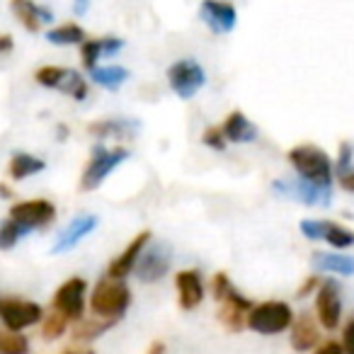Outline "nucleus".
<instances>
[{
	"mask_svg": "<svg viewBox=\"0 0 354 354\" xmlns=\"http://www.w3.org/2000/svg\"><path fill=\"white\" fill-rule=\"evenodd\" d=\"M221 131H223V136H226V141H231V143H252L257 138V127L241 112V109H236V112H231L223 119Z\"/></svg>",
	"mask_w": 354,
	"mask_h": 354,
	"instance_id": "21",
	"label": "nucleus"
},
{
	"mask_svg": "<svg viewBox=\"0 0 354 354\" xmlns=\"http://www.w3.org/2000/svg\"><path fill=\"white\" fill-rule=\"evenodd\" d=\"M15 49V41H12L10 35H0V56L3 54H10Z\"/></svg>",
	"mask_w": 354,
	"mask_h": 354,
	"instance_id": "40",
	"label": "nucleus"
},
{
	"mask_svg": "<svg viewBox=\"0 0 354 354\" xmlns=\"http://www.w3.org/2000/svg\"><path fill=\"white\" fill-rule=\"evenodd\" d=\"M68 325H71V320L66 318V315H61L59 310L51 308L49 313H44V318H41V335H44V339L54 342V339L64 337Z\"/></svg>",
	"mask_w": 354,
	"mask_h": 354,
	"instance_id": "28",
	"label": "nucleus"
},
{
	"mask_svg": "<svg viewBox=\"0 0 354 354\" xmlns=\"http://www.w3.org/2000/svg\"><path fill=\"white\" fill-rule=\"evenodd\" d=\"M172 265V248L167 243L158 241V243H148L143 255L138 257V265H136V277L141 284H156L160 281L162 277L170 272Z\"/></svg>",
	"mask_w": 354,
	"mask_h": 354,
	"instance_id": "9",
	"label": "nucleus"
},
{
	"mask_svg": "<svg viewBox=\"0 0 354 354\" xmlns=\"http://www.w3.org/2000/svg\"><path fill=\"white\" fill-rule=\"evenodd\" d=\"M175 289H177V304L183 310H194L202 306L204 301V279L199 270H183L175 277Z\"/></svg>",
	"mask_w": 354,
	"mask_h": 354,
	"instance_id": "16",
	"label": "nucleus"
},
{
	"mask_svg": "<svg viewBox=\"0 0 354 354\" xmlns=\"http://www.w3.org/2000/svg\"><path fill=\"white\" fill-rule=\"evenodd\" d=\"M10 218L25 226L27 231L46 228L56 221V207L49 199H25V202H17L10 209Z\"/></svg>",
	"mask_w": 354,
	"mask_h": 354,
	"instance_id": "13",
	"label": "nucleus"
},
{
	"mask_svg": "<svg viewBox=\"0 0 354 354\" xmlns=\"http://www.w3.org/2000/svg\"><path fill=\"white\" fill-rule=\"evenodd\" d=\"M310 265L318 272H325V274H339V277L354 274V257L342 255V252H313Z\"/></svg>",
	"mask_w": 354,
	"mask_h": 354,
	"instance_id": "22",
	"label": "nucleus"
},
{
	"mask_svg": "<svg viewBox=\"0 0 354 354\" xmlns=\"http://www.w3.org/2000/svg\"><path fill=\"white\" fill-rule=\"evenodd\" d=\"M32 344L30 337L22 333H10V330H0V354H30Z\"/></svg>",
	"mask_w": 354,
	"mask_h": 354,
	"instance_id": "29",
	"label": "nucleus"
},
{
	"mask_svg": "<svg viewBox=\"0 0 354 354\" xmlns=\"http://www.w3.org/2000/svg\"><path fill=\"white\" fill-rule=\"evenodd\" d=\"M85 294H88V281L83 277H71L54 291L51 308L66 315L71 323H78L85 318Z\"/></svg>",
	"mask_w": 354,
	"mask_h": 354,
	"instance_id": "8",
	"label": "nucleus"
},
{
	"mask_svg": "<svg viewBox=\"0 0 354 354\" xmlns=\"http://www.w3.org/2000/svg\"><path fill=\"white\" fill-rule=\"evenodd\" d=\"M59 138H68V127H59Z\"/></svg>",
	"mask_w": 354,
	"mask_h": 354,
	"instance_id": "45",
	"label": "nucleus"
},
{
	"mask_svg": "<svg viewBox=\"0 0 354 354\" xmlns=\"http://www.w3.org/2000/svg\"><path fill=\"white\" fill-rule=\"evenodd\" d=\"M95 228H97V216H93V214H80V216H75L73 221L56 236L54 245H51V252L59 255V252L73 250V248L78 245L83 238H88Z\"/></svg>",
	"mask_w": 354,
	"mask_h": 354,
	"instance_id": "17",
	"label": "nucleus"
},
{
	"mask_svg": "<svg viewBox=\"0 0 354 354\" xmlns=\"http://www.w3.org/2000/svg\"><path fill=\"white\" fill-rule=\"evenodd\" d=\"M299 231L308 241H323L337 250H347L354 245V231H349L337 221H328V218H304L299 223Z\"/></svg>",
	"mask_w": 354,
	"mask_h": 354,
	"instance_id": "11",
	"label": "nucleus"
},
{
	"mask_svg": "<svg viewBox=\"0 0 354 354\" xmlns=\"http://www.w3.org/2000/svg\"><path fill=\"white\" fill-rule=\"evenodd\" d=\"M337 183H339V187H342L344 192L354 194V167H352V170H347V172H342V175H337Z\"/></svg>",
	"mask_w": 354,
	"mask_h": 354,
	"instance_id": "39",
	"label": "nucleus"
},
{
	"mask_svg": "<svg viewBox=\"0 0 354 354\" xmlns=\"http://www.w3.org/2000/svg\"><path fill=\"white\" fill-rule=\"evenodd\" d=\"M44 318V308L37 301L20 299V296H8L0 301V320L10 333H25L32 325H39Z\"/></svg>",
	"mask_w": 354,
	"mask_h": 354,
	"instance_id": "5",
	"label": "nucleus"
},
{
	"mask_svg": "<svg viewBox=\"0 0 354 354\" xmlns=\"http://www.w3.org/2000/svg\"><path fill=\"white\" fill-rule=\"evenodd\" d=\"M56 90L66 93L68 97L78 100V102H83V100L90 95L88 80H85L83 75H80L78 71H73V68H64V75H61V80H59V85H56Z\"/></svg>",
	"mask_w": 354,
	"mask_h": 354,
	"instance_id": "27",
	"label": "nucleus"
},
{
	"mask_svg": "<svg viewBox=\"0 0 354 354\" xmlns=\"http://www.w3.org/2000/svg\"><path fill=\"white\" fill-rule=\"evenodd\" d=\"M46 41L56 46H73V44H83L85 41V30L75 22H66L59 25L54 30L46 32Z\"/></svg>",
	"mask_w": 354,
	"mask_h": 354,
	"instance_id": "26",
	"label": "nucleus"
},
{
	"mask_svg": "<svg viewBox=\"0 0 354 354\" xmlns=\"http://www.w3.org/2000/svg\"><path fill=\"white\" fill-rule=\"evenodd\" d=\"M342 347L344 354H354V318L342 328Z\"/></svg>",
	"mask_w": 354,
	"mask_h": 354,
	"instance_id": "38",
	"label": "nucleus"
},
{
	"mask_svg": "<svg viewBox=\"0 0 354 354\" xmlns=\"http://www.w3.org/2000/svg\"><path fill=\"white\" fill-rule=\"evenodd\" d=\"M0 301H3V299H0Z\"/></svg>",
	"mask_w": 354,
	"mask_h": 354,
	"instance_id": "46",
	"label": "nucleus"
},
{
	"mask_svg": "<svg viewBox=\"0 0 354 354\" xmlns=\"http://www.w3.org/2000/svg\"><path fill=\"white\" fill-rule=\"evenodd\" d=\"M313 354H344V347L337 339H325V342H320L318 347L313 349Z\"/></svg>",
	"mask_w": 354,
	"mask_h": 354,
	"instance_id": "37",
	"label": "nucleus"
},
{
	"mask_svg": "<svg viewBox=\"0 0 354 354\" xmlns=\"http://www.w3.org/2000/svg\"><path fill=\"white\" fill-rule=\"evenodd\" d=\"M100 46H102V56L107 59V56H114L124 49V41L119 39V37H102V39H100Z\"/></svg>",
	"mask_w": 354,
	"mask_h": 354,
	"instance_id": "35",
	"label": "nucleus"
},
{
	"mask_svg": "<svg viewBox=\"0 0 354 354\" xmlns=\"http://www.w3.org/2000/svg\"><path fill=\"white\" fill-rule=\"evenodd\" d=\"M12 197V189L8 185H0V199H10Z\"/></svg>",
	"mask_w": 354,
	"mask_h": 354,
	"instance_id": "43",
	"label": "nucleus"
},
{
	"mask_svg": "<svg viewBox=\"0 0 354 354\" xmlns=\"http://www.w3.org/2000/svg\"><path fill=\"white\" fill-rule=\"evenodd\" d=\"M216 304H218V323H221L228 333H241V330H245L248 313H250L252 306H255L245 294H241L236 286H231Z\"/></svg>",
	"mask_w": 354,
	"mask_h": 354,
	"instance_id": "12",
	"label": "nucleus"
},
{
	"mask_svg": "<svg viewBox=\"0 0 354 354\" xmlns=\"http://www.w3.org/2000/svg\"><path fill=\"white\" fill-rule=\"evenodd\" d=\"M141 129V122L129 117H109V119H100V122H93L88 127V131L93 133L95 138H117V141H129L133 138Z\"/></svg>",
	"mask_w": 354,
	"mask_h": 354,
	"instance_id": "19",
	"label": "nucleus"
},
{
	"mask_svg": "<svg viewBox=\"0 0 354 354\" xmlns=\"http://www.w3.org/2000/svg\"><path fill=\"white\" fill-rule=\"evenodd\" d=\"M88 10H90V0H75V3H73V12L78 17H83Z\"/></svg>",
	"mask_w": 354,
	"mask_h": 354,
	"instance_id": "42",
	"label": "nucleus"
},
{
	"mask_svg": "<svg viewBox=\"0 0 354 354\" xmlns=\"http://www.w3.org/2000/svg\"><path fill=\"white\" fill-rule=\"evenodd\" d=\"M146 354H167V344L162 342V339H153V342L148 344Z\"/></svg>",
	"mask_w": 354,
	"mask_h": 354,
	"instance_id": "41",
	"label": "nucleus"
},
{
	"mask_svg": "<svg viewBox=\"0 0 354 354\" xmlns=\"http://www.w3.org/2000/svg\"><path fill=\"white\" fill-rule=\"evenodd\" d=\"M199 20L214 35H228L238 25V10L233 3H226V0H204L199 6Z\"/></svg>",
	"mask_w": 354,
	"mask_h": 354,
	"instance_id": "14",
	"label": "nucleus"
},
{
	"mask_svg": "<svg viewBox=\"0 0 354 354\" xmlns=\"http://www.w3.org/2000/svg\"><path fill=\"white\" fill-rule=\"evenodd\" d=\"M127 158H129L127 148H122V146L104 148L102 143H97V146L93 148V153H90V160H88V165H85L83 175H80V189H83V192L97 189L109 177V172L117 165H122Z\"/></svg>",
	"mask_w": 354,
	"mask_h": 354,
	"instance_id": "4",
	"label": "nucleus"
},
{
	"mask_svg": "<svg viewBox=\"0 0 354 354\" xmlns=\"http://www.w3.org/2000/svg\"><path fill=\"white\" fill-rule=\"evenodd\" d=\"M272 192L277 197L294 199L306 207H328L333 202V187H323V185L308 183V180H274L272 183Z\"/></svg>",
	"mask_w": 354,
	"mask_h": 354,
	"instance_id": "6",
	"label": "nucleus"
},
{
	"mask_svg": "<svg viewBox=\"0 0 354 354\" xmlns=\"http://www.w3.org/2000/svg\"><path fill=\"white\" fill-rule=\"evenodd\" d=\"M352 162H354V143L342 141L337 148V160H335V177L352 170Z\"/></svg>",
	"mask_w": 354,
	"mask_h": 354,
	"instance_id": "33",
	"label": "nucleus"
},
{
	"mask_svg": "<svg viewBox=\"0 0 354 354\" xmlns=\"http://www.w3.org/2000/svg\"><path fill=\"white\" fill-rule=\"evenodd\" d=\"M10 10L27 32H41V25L54 20V12L37 6L35 0H10Z\"/></svg>",
	"mask_w": 354,
	"mask_h": 354,
	"instance_id": "20",
	"label": "nucleus"
},
{
	"mask_svg": "<svg viewBox=\"0 0 354 354\" xmlns=\"http://www.w3.org/2000/svg\"><path fill=\"white\" fill-rule=\"evenodd\" d=\"M202 141H204V146L212 148V151H226V146H228V141H226V136H223L221 127H209L207 131H204Z\"/></svg>",
	"mask_w": 354,
	"mask_h": 354,
	"instance_id": "34",
	"label": "nucleus"
},
{
	"mask_svg": "<svg viewBox=\"0 0 354 354\" xmlns=\"http://www.w3.org/2000/svg\"><path fill=\"white\" fill-rule=\"evenodd\" d=\"M151 241H153V233L151 231H141L138 236H133L131 243H129V245L124 248V250L119 252V255L114 257L112 262H109L107 277H112V279H127V277L131 274L133 270H136L138 257L143 255V250H146V245Z\"/></svg>",
	"mask_w": 354,
	"mask_h": 354,
	"instance_id": "15",
	"label": "nucleus"
},
{
	"mask_svg": "<svg viewBox=\"0 0 354 354\" xmlns=\"http://www.w3.org/2000/svg\"><path fill=\"white\" fill-rule=\"evenodd\" d=\"M88 306H90V310H93L95 318L109 320V323H119V320L127 315L129 306H131V289H129L124 279L102 277V279L95 284Z\"/></svg>",
	"mask_w": 354,
	"mask_h": 354,
	"instance_id": "1",
	"label": "nucleus"
},
{
	"mask_svg": "<svg viewBox=\"0 0 354 354\" xmlns=\"http://www.w3.org/2000/svg\"><path fill=\"white\" fill-rule=\"evenodd\" d=\"M100 59H104L100 39H85L83 44H80V61H83V66L88 71H93L100 66Z\"/></svg>",
	"mask_w": 354,
	"mask_h": 354,
	"instance_id": "31",
	"label": "nucleus"
},
{
	"mask_svg": "<svg viewBox=\"0 0 354 354\" xmlns=\"http://www.w3.org/2000/svg\"><path fill=\"white\" fill-rule=\"evenodd\" d=\"M294 323V308L286 301H262L248 313L245 328L257 335H281Z\"/></svg>",
	"mask_w": 354,
	"mask_h": 354,
	"instance_id": "3",
	"label": "nucleus"
},
{
	"mask_svg": "<svg viewBox=\"0 0 354 354\" xmlns=\"http://www.w3.org/2000/svg\"><path fill=\"white\" fill-rule=\"evenodd\" d=\"M27 233L30 231L25 226H20L17 221H12V218L0 221V250H12L20 243V238H25Z\"/></svg>",
	"mask_w": 354,
	"mask_h": 354,
	"instance_id": "30",
	"label": "nucleus"
},
{
	"mask_svg": "<svg viewBox=\"0 0 354 354\" xmlns=\"http://www.w3.org/2000/svg\"><path fill=\"white\" fill-rule=\"evenodd\" d=\"M291 337L289 344L294 352L299 354H308L313 352L315 347L320 344V328H318V320L313 318L310 313H301L294 318L291 323Z\"/></svg>",
	"mask_w": 354,
	"mask_h": 354,
	"instance_id": "18",
	"label": "nucleus"
},
{
	"mask_svg": "<svg viewBox=\"0 0 354 354\" xmlns=\"http://www.w3.org/2000/svg\"><path fill=\"white\" fill-rule=\"evenodd\" d=\"M46 167V162L41 158L32 156V153H15L8 162V175L15 180V183H22L27 177L39 175L41 170Z\"/></svg>",
	"mask_w": 354,
	"mask_h": 354,
	"instance_id": "23",
	"label": "nucleus"
},
{
	"mask_svg": "<svg viewBox=\"0 0 354 354\" xmlns=\"http://www.w3.org/2000/svg\"><path fill=\"white\" fill-rule=\"evenodd\" d=\"M61 75H64V66H41V68H37L35 80L41 85V88L56 90V85H59Z\"/></svg>",
	"mask_w": 354,
	"mask_h": 354,
	"instance_id": "32",
	"label": "nucleus"
},
{
	"mask_svg": "<svg viewBox=\"0 0 354 354\" xmlns=\"http://www.w3.org/2000/svg\"><path fill=\"white\" fill-rule=\"evenodd\" d=\"M167 83L177 97L189 100L204 88L207 73H204L202 64H197L194 59H180L167 68Z\"/></svg>",
	"mask_w": 354,
	"mask_h": 354,
	"instance_id": "7",
	"label": "nucleus"
},
{
	"mask_svg": "<svg viewBox=\"0 0 354 354\" xmlns=\"http://www.w3.org/2000/svg\"><path fill=\"white\" fill-rule=\"evenodd\" d=\"M320 277L318 274H310V277H306L304 279V284L299 286V291H296V299H306V296H310L313 291H318V286H320Z\"/></svg>",
	"mask_w": 354,
	"mask_h": 354,
	"instance_id": "36",
	"label": "nucleus"
},
{
	"mask_svg": "<svg viewBox=\"0 0 354 354\" xmlns=\"http://www.w3.org/2000/svg\"><path fill=\"white\" fill-rule=\"evenodd\" d=\"M286 158H289L291 167L299 172L301 180L323 185V187H333L335 162L330 160V156L320 146H313V143H301V146L291 148Z\"/></svg>",
	"mask_w": 354,
	"mask_h": 354,
	"instance_id": "2",
	"label": "nucleus"
},
{
	"mask_svg": "<svg viewBox=\"0 0 354 354\" xmlns=\"http://www.w3.org/2000/svg\"><path fill=\"white\" fill-rule=\"evenodd\" d=\"M90 78H93V83H97L100 88L117 90L129 80V71L122 68V66H97V68L90 71Z\"/></svg>",
	"mask_w": 354,
	"mask_h": 354,
	"instance_id": "25",
	"label": "nucleus"
},
{
	"mask_svg": "<svg viewBox=\"0 0 354 354\" xmlns=\"http://www.w3.org/2000/svg\"><path fill=\"white\" fill-rule=\"evenodd\" d=\"M64 354H95V349H66Z\"/></svg>",
	"mask_w": 354,
	"mask_h": 354,
	"instance_id": "44",
	"label": "nucleus"
},
{
	"mask_svg": "<svg viewBox=\"0 0 354 354\" xmlns=\"http://www.w3.org/2000/svg\"><path fill=\"white\" fill-rule=\"evenodd\" d=\"M315 320L323 330H335L342 320V286L335 279H323L315 291Z\"/></svg>",
	"mask_w": 354,
	"mask_h": 354,
	"instance_id": "10",
	"label": "nucleus"
},
{
	"mask_svg": "<svg viewBox=\"0 0 354 354\" xmlns=\"http://www.w3.org/2000/svg\"><path fill=\"white\" fill-rule=\"evenodd\" d=\"M117 323H109V320H102V318H83L75 323L73 328V339L75 342H93V339L102 337L107 330H112Z\"/></svg>",
	"mask_w": 354,
	"mask_h": 354,
	"instance_id": "24",
	"label": "nucleus"
}]
</instances>
